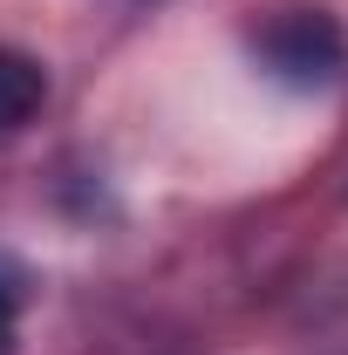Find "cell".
<instances>
[{
    "label": "cell",
    "instance_id": "cell-2",
    "mask_svg": "<svg viewBox=\"0 0 348 355\" xmlns=\"http://www.w3.org/2000/svg\"><path fill=\"white\" fill-rule=\"evenodd\" d=\"M42 96H48V76H42V62H28V55L0 48V130L28 123V116L42 110Z\"/></svg>",
    "mask_w": 348,
    "mask_h": 355
},
{
    "label": "cell",
    "instance_id": "cell-3",
    "mask_svg": "<svg viewBox=\"0 0 348 355\" xmlns=\"http://www.w3.org/2000/svg\"><path fill=\"white\" fill-rule=\"evenodd\" d=\"M21 342V266L0 260V355H14Z\"/></svg>",
    "mask_w": 348,
    "mask_h": 355
},
{
    "label": "cell",
    "instance_id": "cell-1",
    "mask_svg": "<svg viewBox=\"0 0 348 355\" xmlns=\"http://www.w3.org/2000/svg\"><path fill=\"white\" fill-rule=\"evenodd\" d=\"M253 48H260L266 69H273L280 83H294V89H314V83H328V76L342 69V28H335V14H321V7L266 14Z\"/></svg>",
    "mask_w": 348,
    "mask_h": 355
}]
</instances>
